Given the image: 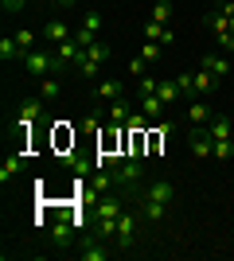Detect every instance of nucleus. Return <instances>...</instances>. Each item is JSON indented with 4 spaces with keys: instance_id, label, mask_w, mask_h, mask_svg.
Instances as JSON below:
<instances>
[{
    "instance_id": "obj_1",
    "label": "nucleus",
    "mask_w": 234,
    "mask_h": 261,
    "mask_svg": "<svg viewBox=\"0 0 234 261\" xmlns=\"http://www.w3.org/2000/svg\"><path fill=\"white\" fill-rule=\"evenodd\" d=\"M23 70H28L32 78H47L51 70H55V74H67V66L55 59V51H43V47H39V51H28V55H23Z\"/></svg>"
},
{
    "instance_id": "obj_2",
    "label": "nucleus",
    "mask_w": 234,
    "mask_h": 261,
    "mask_svg": "<svg viewBox=\"0 0 234 261\" xmlns=\"http://www.w3.org/2000/svg\"><path fill=\"white\" fill-rule=\"evenodd\" d=\"M145 179V168H141V160H121L117 168H113V184H117V191H133L137 184Z\"/></svg>"
},
{
    "instance_id": "obj_3",
    "label": "nucleus",
    "mask_w": 234,
    "mask_h": 261,
    "mask_svg": "<svg viewBox=\"0 0 234 261\" xmlns=\"http://www.w3.org/2000/svg\"><path fill=\"white\" fill-rule=\"evenodd\" d=\"M188 148L195 156H203V160L215 152V141H211V133H207V125H191L188 129Z\"/></svg>"
},
{
    "instance_id": "obj_4",
    "label": "nucleus",
    "mask_w": 234,
    "mask_h": 261,
    "mask_svg": "<svg viewBox=\"0 0 234 261\" xmlns=\"http://www.w3.org/2000/svg\"><path fill=\"white\" fill-rule=\"evenodd\" d=\"M121 215H125V191L98 195V218H121Z\"/></svg>"
},
{
    "instance_id": "obj_5",
    "label": "nucleus",
    "mask_w": 234,
    "mask_h": 261,
    "mask_svg": "<svg viewBox=\"0 0 234 261\" xmlns=\"http://www.w3.org/2000/svg\"><path fill=\"white\" fill-rule=\"evenodd\" d=\"M78 257H82V261H106V257H110V250H106V238H98V234H86V238H82V246H78Z\"/></svg>"
},
{
    "instance_id": "obj_6",
    "label": "nucleus",
    "mask_w": 234,
    "mask_h": 261,
    "mask_svg": "<svg viewBox=\"0 0 234 261\" xmlns=\"http://www.w3.org/2000/svg\"><path fill=\"white\" fill-rule=\"evenodd\" d=\"M133 234H137V211H125L121 218H117V250H129L133 246Z\"/></svg>"
},
{
    "instance_id": "obj_7",
    "label": "nucleus",
    "mask_w": 234,
    "mask_h": 261,
    "mask_svg": "<svg viewBox=\"0 0 234 261\" xmlns=\"http://www.w3.org/2000/svg\"><path fill=\"white\" fill-rule=\"evenodd\" d=\"M199 66H203V70H211L215 78H226L234 63H230V55H223V51H211V55H203V59H199Z\"/></svg>"
},
{
    "instance_id": "obj_8",
    "label": "nucleus",
    "mask_w": 234,
    "mask_h": 261,
    "mask_svg": "<svg viewBox=\"0 0 234 261\" xmlns=\"http://www.w3.org/2000/svg\"><path fill=\"white\" fill-rule=\"evenodd\" d=\"M82 51H86V47H78V39H74V35H70L67 43H55V59H59L63 66H67V70H70V66H78Z\"/></svg>"
},
{
    "instance_id": "obj_9",
    "label": "nucleus",
    "mask_w": 234,
    "mask_h": 261,
    "mask_svg": "<svg viewBox=\"0 0 234 261\" xmlns=\"http://www.w3.org/2000/svg\"><path fill=\"white\" fill-rule=\"evenodd\" d=\"M39 35H43L47 43H67L70 35H74V28H70L67 20H47V23H43V32H39Z\"/></svg>"
},
{
    "instance_id": "obj_10",
    "label": "nucleus",
    "mask_w": 234,
    "mask_h": 261,
    "mask_svg": "<svg viewBox=\"0 0 234 261\" xmlns=\"http://www.w3.org/2000/svg\"><path fill=\"white\" fill-rule=\"evenodd\" d=\"M164 203H156V199H148L145 191H141V195H137V215L141 218H148V222H160V218H164Z\"/></svg>"
},
{
    "instance_id": "obj_11",
    "label": "nucleus",
    "mask_w": 234,
    "mask_h": 261,
    "mask_svg": "<svg viewBox=\"0 0 234 261\" xmlns=\"http://www.w3.org/2000/svg\"><path fill=\"white\" fill-rule=\"evenodd\" d=\"M121 90H125L121 78H101L98 90H94V101H117V98H121Z\"/></svg>"
},
{
    "instance_id": "obj_12",
    "label": "nucleus",
    "mask_w": 234,
    "mask_h": 261,
    "mask_svg": "<svg viewBox=\"0 0 234 261\" xmlns=\"http://www.w3.org/2000/svg\"><path fill=\"white\" fill-rule=\"evenodd\" d=\"M43 117V98H28L20 101V125L28 129V125H35V121Z\"/></svg>"
},
{
    "instance_id": "obj_13",
    "label": "nucleus",
    "mask_w": 234,
    "mask_h": 261,
    "mask_svg": "<svg viewBox=\"0 0 234 261\" xmlns=\"http://www.w3.org/2000/svg\"><path fill=\"white\" fill-rule=\"evenodd\" d=\"M145 195H148V199H156V203H164V207H168V203L176 199V187L168 184V179H156V184H148V187H145Z\"/></svg>"
},
{
    "instance_id": "obj_14",
    "label": "nucleus",
    "mask_w": 234,
    "mask_h": 261,
    "mask_svg": "<svg viewBox=\"0 0 234 261\" xmlns=\"http://www.w3.org/2000/svg\"><path fill=\"white\" fill-rule=\"evenodd\" d=\"M137 106H141V113L148 121H160V113H164V101L156 98V94H137Z\"/></svg>"
},
{
    "instance_id": "obj_15",
    "label": "nucleus",
    "mask_w": 234,
    "mask_h": 261,
    "mask_svg": "<svg viewBox=\"0 0 234 261\" xmlns=\"http://www.w3.org/2000/svg\"><path fill=\"white\" fill-rule=\"evenodd\" d=\"M156 98L164 101V106H172V101H179V98H184V90H179V82H176V78H160V86H156Z\"/></svg>"
},
{
    "instance_id": "obj_16",
    "label": "nucleus",
    "mask_w": 234,
    "mask_h": 261,
    "mask_svg": "<svg viewBox=\"0 0 234 261\" xmlns=\"http://www.w3.org/2000/svg\"><path fill=\"white\" fill-rule=\"evenodd\" d=\"M59 94H63V78H51V74H47V78H39V98H43V101H55L59 98Z\"/></svg>"
},
{
    "instance_id": "obj_17",
    "label": "nucleus",
    "mask_w": 234,
    "mask_h": 261,
    "mask_svg": "<svg viewBox=\"0 0 234 261\" xmlns=\"http://www.w3.org/2000/svg\"><path fill=\"white\" fill-rule=\"evenodd\" d=\"M145 39H156V43H172V39H176V35H172V32H168V23H156V20H148L145 23Z\"/></svg>"
},
{
    "instance_id": "obj_18",
    "label": "nucleus",
    "mask_w": 234,
    "mask_h": 261,
    "mask_svg": "<svg viewBox=\"0 0 234 261\" xmlns=\"http://www.w3.org/2000/svg\"><path fill=\"white\" fill-rule=\"evenodd\" d=\"M0 59H4V63H20V59H23L16 35H4V39H0Z\"/></svg>"
},
{
    "instance_id": "obj_19",
    "label": "nucleus",
    "mask_w": 234,
    "mask_h": 261,
    "mask_svg": "<svg viewBox=\"0 0 234 261\" xmlns=\"http://www.w3.org/2000/svg\"><path fill=\"white\" fill-rule=\"evenodd\" d=\"M78 28H82V32H90L94 39H98V32H101V12H98V8H86V12H82V23H78Z\"/></svg>"
},
{
    "instance_id": "obj_20",
    "label": "nucleus",
    "mask_w": 234,
    "mask_h": 261,
    "mask_svg": "<svg viewBox=\"0 0 234 261\" xmlns=\"http://www.w3.org/2000/svg\"><path fill=\"white\" fill-rule=\"evenodd\" d=\"M207 133H211V141H230V121L226 117H211L207 121Z\"/></svg>"
},
{
    "instance_id": "obj_21",
    "label": "nucleus",
    "mask_w": 234,
    "mask_h": 261,
    "mask_svg": "<svg viewBox=\"0 0 234 261\" xmlns=\"http://www.w3.org/2000/svg\"><path fill=\"white\" fill-rule=\"evenodd\" d=\"M129 117H133V106H129V101H121V98L110 101V121H113V125H125Z\"/></svg>"
},
{
    "instance_id": "obj_22",
    "label": "nucleus",
    "mask_w": 234,
    "mask_h": 261,
    "mask_svg": "<svg viewBox=\"0 0 234 261\" xmlns=\"http://www.w3.org/2000/svg\"><path fill=\"white\" fill-rule=\"evenodd\" d=\"M191 78H195V90H199V94H211L215 82H219V78H215L211 70H203V66H199V70H191Z\"/></svg>"
},
{
    "instance_id": "obj_23",
    "label": "nucleus",
    "mask_w": 234,
    "mask_h": 261,
    "mask_svg": "<svg viewBox=\"0 0 234 261\" xmlns=\"http://www.w3.org/2000/svg\"><path fill=\"white\" fill-rule=\"evenodd\" d=\"M211 117H215V113L203 106V101H191V106H188V121H191V125H207Z\"/></svg>"
},
{
    "instance_id": "obj_24",
    "label": "nucleus",
    "mask_w": 234,
    "mask_h": 261,
    "mask_svg": "<svg viewBox=\"0 0 234 261\" xmlns=\"http://www.w3.org/2000/svg\"><path fill=\"white\" fill-rule=\"evenodd\" d=\"M12 35H16V43H20V55L35 51V32H32V28H16ZM20 63H23V59H20Z\"/></svg>"
},
{
    "instance_id": "obj_25",
    "label": "nucleus",
    "mask_w": 234,
    "mask_h": 261,
    "mask_svg": "<svg viewBox=\"0 0 234 261\" xmlns=\"http://www.w3.org/2000/svg\"><path fill=\"white\" fill-rule=\"evenodd\" d=\"M78 78H98V70H101V63H94V59H90L86 51H82V59H78Z\"/></svg>"
},
{
    "instance_id": "obj_26",
    "label": "nucleus",
    "mask_w": 234,
    "mask_h": 261,
    "mask_svg": "<svg viewBox=\"0 0 234 261\" xmlns=\"http://www.w3.org/2000/svg\"><path fill=\"white\" fill-rule=\"evenodd\" d=\"M86 55H90V59H94V63H106V59H110V43H101V39H94V43H90L86 47Z\"/></svg>"
},
{
    "instance_id": "obj_27",
    "label": "nucleus",
    "mask_w": 234,
    "mask_h": 261,
    "mask_svg": "<svg viewBox=\"0 0 234 261\" xmlns=\"http://www.w3.org/2000/svg\"><path fill=\"white\" fill-rule=\"evenodd\" d=\"M160 55H164V43H156V39H145V47H141V59H145V63H156Z\"/></svg>"
},
{
    "instance_id": "obj_28",
    "label": "nucleus",
    "mask_w": 234,
    "mask_h": 261,
    "mask_svg": "<svg viewBox=\"0 0 234 261\" xmlns=\"http://www.w3.org/2000/svg\"><path fill=\"white\" fill-rule=\"evenodd\" d=\"M211 160H234V141H215Z\"/></svg>"
},
{
    "instance_id": "obj_29",
    "label": "nucleus",
    "mask_w": 234,
    "mask_h": 261,
    "mask_svg": "<svg viewBox=\"0 0 234 261\" xmlns=\"http://www.w3.org/2000/svg\"><path fill=\"white\" fill-rule=\"evenodd\" d=\"M129 152L133 156L145 152V129H129Z\"/></svg>"
},
{
    "instance_id": "obj_30",
    "label": "nucleus",
    "mask_w": 234,
    "mask_h": 261,
    "mask_svg": "<svg viewBox=\"0 0 234 261\" xmlns=\"http://www.w3.org/2000/svg\"><path fill=\"white\" fill-rule=\"evenodd\" d=\"M152 20H156V23H168V20H172V4H168V0H156Z\"/></svg>"
},
{
    "instance_id": "obj_31",
    "label": "nucleus",
    "mask_w": 234,
    "mask_h": 261,
    "mask_svg": "<svg viewBox=\"0 0 234 261\" xmlns=\"http://www.w3.org/2000/svg\"><path fill=\"white\" fill-rule=\"evenodd\" d=\"M156 86H160V78H152V74L137 78V94H156Z\"/></svg>"
},
{
    "instance_id": "obj_32",
    "label": "nucleus",
    "mask_w": 234,
    "mask_h": 261,
    "mask_svg": "<svg viewBox=\"0 0 234 261\" xmlns=\"http://www.w3.org/2000/svg\"><path fill=\"white\" fill-rule=\"evenodd\" d=\"M16 172H20V156H8V160H4V168H0V179L8 184V179H12Z\"/></svg>"
},
{
    "instance_id": "obj_33",
    "label": "nucleus",
    "mask_w": 234,
    "mask_h": 261,
    "mask_svg": "<svg viewBox=\"0 0 234 261\" xmlns=\"http://www.w3.org/2000/svg\"><path fill=\"white\" fill-rule=\"evenodd\" d=\"M51 238H55V246H67V242H70V226H67V222H55Z\"/></svg>"
},
{
    "instance_id": "obj_34",
    "label": "nucleus",
    "mask_w": 234,
    "mask_h": 261,
    "mask_svg": "<svg viewBox=\"0 0 234 261\" xmlns=\"http://www.w3.org/2000/svg\"><path fill=\"white\" fill-rule=\"evenodd\" d=\"M176 82H179V90H184V94H195V78H191V70L176 74Z\"/></svg>"
},
{
    "instance_id": "obj_35",
    "label": "nucleus",
    "mask_w": 234,
    "mask_h": 261,
    "mask_svg": "<svg viewBox=\"0 0 234 261\" xmlns=\"http://www.w3.org/2000/svg\"><path fill=\"white\" fill-rule=\"evenodd\" d=\"M23 4H28V0H0L4 16H16V12H23Z\"/></svg>"
},
{
    "instance_id": "obj_36",
    "label": "nucleus",
    "mask_w": 234,
    "mask_h": 261,
    "mask_svg": "<svg viewBox=\"0 0 234 261\" xmlns=\"http://www.w3.org/2000/svg\"><path fill=\"white\" fill-rule=\"evenodd\" d=\"M125 125H129V129H145V125H148V117H145V113H133V117L125 121Z\"/></svg>"
},
{
    "instance_id": "obj_37",
    "label": "nucleus",
    "mask_w": 234,
    "mask_h": 261,
    "mask_svg": "<svg viewBox=\"0 0 234 261\" xmlns=\"http://www.w3.org/2000/svg\"><path fill=\"white\" fill-rule=\"evenodd\" d=\"M129 74H133V78L145 74V59H133V63H129Z\"/></svg>"
},
{
    "instance_id": "obj_38",
    "label": "nucleus",
    "mask_w": 234,
    "mask_h": 261,
    "mask_svg": "<svg viewBox=\"0 0 234 261\" xmlns=\"http://www.w3.org/2000/svg\"><path fill=\"white\" fill-rule=\"evenodd\" d=\"M59 4H63V8H74V4H78V0H59Z\"/></svg>"
},
{
    "instance_id": "obj_39",
    "label": "nucleus",
    "mask_w": 234,
    "mask_h": 261,
    "mask_svg": "<svg viewBox=\"0 0 234 261\" xmlns=\"http://www.w3.org/2000/svg\"><path fill=\"white\" fill-rule=\"evenodd\" d=\"M215 4H219V0H215Z\"/></svg>"
},
{
    "instance_id": "obj_40",
    "label": "nucleus",
    "mask_w": 234,
    "mask_h": 261,
    "mask_svg": "<svg viewBox=\"0 0 234 261\" xmlns=\"http://www.w3.org/2000/svg\"><path fill=\"white\" fill-rule=\"evenodd\" d=\"M55 4H59V0H55Z\"/></svg>"
}]
</instances>
